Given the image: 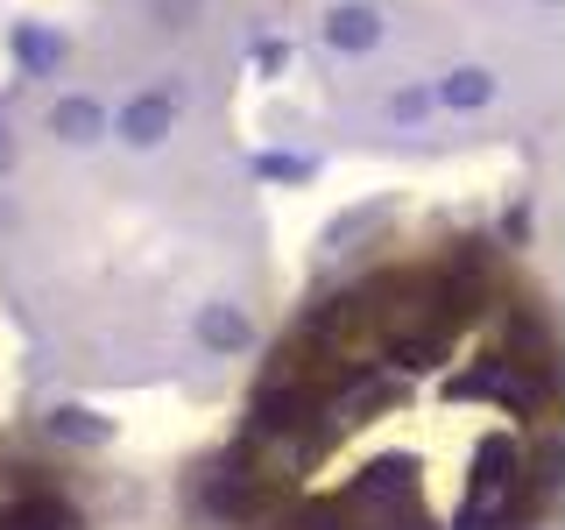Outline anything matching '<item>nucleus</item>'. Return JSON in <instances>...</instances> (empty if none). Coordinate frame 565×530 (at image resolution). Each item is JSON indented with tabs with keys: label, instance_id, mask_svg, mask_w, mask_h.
<instances>
[{
	"label": "nucleus",
	"instance_id": "2",
	"mask_svg": "<svg viewBox=\"0 0 565 530\" xmlns=\"http://www.w3.org/2000/svg\"><path fill=\"white\" fill-rule=\"evenodd\" d=\"M0 530H99L93 481L14 424H0Z\"/></svg>",
	"mask_w": 565,
	"mask_h": 530
},
{
	"label": "nucleus",
	"instance_id": "1",
	"mask_svg": "<svg viewBox=\"0 0 565 530\" xmlns=\"http://www.w3.org/2000/svg\"><path fill=\"white\" fill-rule=\"evenodd\" d=\"M565 340L537 262L481 220L347 247L184 459V530H544Z\"/></svg>",
	"mask_w": 565,
	"mask_h": 530
}]
</instances>
